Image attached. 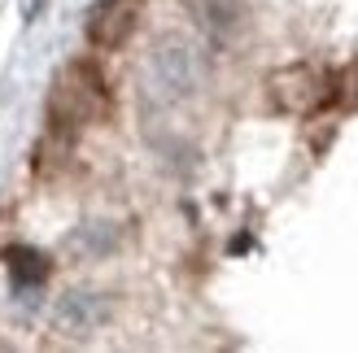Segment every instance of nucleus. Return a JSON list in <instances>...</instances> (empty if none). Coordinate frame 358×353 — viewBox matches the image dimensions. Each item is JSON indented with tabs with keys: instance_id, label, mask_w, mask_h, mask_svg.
Wrapping results in <instances>:
<instances>
[{
	"instance_id": "1",
	"label": "nucleus",
	"mask_w": 358,
	"mask_h": 353,
	"mask_svg": "<svg viewBox=\"0 0 358 353\" xmlns=\"http://www.w3.org/2000/svg\"><path fill=\"white\" fill-rule=\"evenodd\" d=\"M105 114H110V83H105L101 70L87 57L62 66L48 87V127L57 135H75L101 122Z\"/></svg>"
},
{
	"instance_id": "2",
	"label": "nucleus",
	"mask_w": 358,
	"mask_h": 353,
	"mask_svg": "<svg viewBox=\"0 0 358 353\" xmlns=\"http://www.w3.org/2000/svg\"><path fill=\"white\" fill-rule=\"evenodd\" d=\"M266 92H271V105L280 114H293V118H310L319 114L328 100H336V79L324 75L319 66L310 61H293V66H280L271 79H266Z\"/></svg>"
},
{
	"instance_id": "3",
	"label": "nucleus",
	"mask_w": 358,
	"mask_h": 353,
	"mask_svg": "<svg viewBox=\"0 0 358 353\" xmlns=\"http://www.w3.org/2000/svg\"><path fill=\"white\" fill-rule=\"evenodd\" d=\"M149 83L162 100H188L196 87H201V57L188 40H157L153 57H149Z\"/></svg>"
},
{
	"instance_id": "4",
	"label": "nucleus",
	"mask_w": 358,
	"mask_h": 353,
	"mask_svg": "<svg viewBox=\"0 0 358 353\" xmlns=\"http://www.w3.org/2000/svg\"><path fill=\"white\" fill-rule=\"evenodd\" d=\"M140 17H145V0H96L83 17V35L92 48L114 52L136 35Z\"/></svg>"
},
{
	"instance_id": "5",
	"label": "nucleus",
	"mask_w": 358,
	"mask_h": 353,
	"mask_svg": "<svg viewBox=\"0 0 358 353\" xmlns=\"http://www.w3.org/2000/svg\"><path fill=\"white\" fill-rule=\"evenodd\" d=\"M105 319H110V301L101 292H66L52 310V323L66 336H92Z\"/></svg>"
},
{
	"instance_id": "6",
	"label": "nucleus",
	"mask_w": 358,
	"mask_h": 353,
	"mask_svg": "<svg viewBox=\"0 0 358 353\" xmlns=\"http://www.w3.org/2000/svg\"><path fill=\"white\" fill-rule=\"evenodd\" d=\"M192 13L214 40H223V35H231L241 27V5L236 0H192Z\"/></svg>"
},
{
	"instance_id": "7",
	"label": "nucleus",
	"mask_w": 358,
	"mask_h": 353,
	"mask_svg": "<svg viewBox=\"0 0 358 353\" xmlns=\"http://www.w3.org/2000/svg\"><path fill=\"white\" fill-rule=\"evenodd\" d=\"M5 262H9V275L17 279V284H44L48 271H52V262L40 249H31V244H13V249L5 253Z\"/></svg>"
}]
</instances>
